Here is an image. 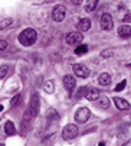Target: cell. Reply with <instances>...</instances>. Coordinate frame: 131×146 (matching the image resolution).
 Listing matches in <instances>:
<instances>
[{"instance_id": "4fadbf2b", "label": "cell", "mask_w": 131, "mask_h": 146, "mask_svg": "<svg viewBox=\"0 0 131 146\" xmlns=\"http://www.w3.org/2000/svg\"><path fill=\"white\" fill-rule=\"evenodd\" d=\"M78 28H79V31H81V32H86V31H90V28H91V20H90L88 17L81 19V20H79V23H78Z\"/></svg>"}, {"instance_id": "3957f363", "label": "cell", "mask_w": 131, "mask_h": 146, "mask_svg": "<svg viewBox=\"0 0 131 146\" xmlns=\"http://www.w3.org/2000/svg\"><path fill=\"white\" fill-rule=\"evenodd\" d=\"M90 117H91V111H90V109H86V107H81L75 113V121L79 123V124L81 123H86Z\"/></svg>"}, {"instance_id": "ba28073f", "label": "cell", "mask_w": 131, "mask_h": 146, "mask_svg": "<svg viewBox=\"0 0 131 146\" xmlns=\"http://www.w3.org/2000/svg\"><path fill=\"white\" fill-rule=\"evenodd\" d=\"M84 35H81L79 32H71L66 35V44L68 45H78L82 42Z\"/></svg>"}, {"instance_id": "cb8c5ba5", "label": "cell", "mask_w": 131, "mask_h": 146, "mask_svg": "<svg viewBox=\"0 0 131 146\" xmlns=\"http://www.w3.org/2000/svg\"><path fill=\"white\" fill-rule=\"evenodd\" d=\"M22 100V97H20V94H17V96H14L13 98H12V101H10V106L12 107H16L17 104H19V101Z\"/></svg>"}, {"instance_id": "484cf974", "label": "cell", "mask_w": 131, "mask_h": 146, "mask_svg": "<svg viewBox=\"0 0 131 146\" xmlns=\"http://www.w3.org/2000/svg\"><path fill=\"white\" fill-rule=\"evenodd\" d=\"M86 90H88V88H86V87H82V88L79 90V93L76 94V98H81L82 96H85V94H86Z\"/></svg>"}, {"instance_id": "9a60e30c", "label": "cell", "mask_w": 131, "mask_h": 146, "mask_svg": "<svg viewBox=\"0 0 131 146\" xmlns=\"http://www.w3.org/2000/svg\"><path fill=\"white\" fill-rule=\"evenodd\" d=\"M98 82L101 86H108L111 82V75L108 74V72H102L99 77H98Z\"/></svg>"}, {"instance_id": "ac0fdd59", "label": "cell", "mask_w": 131, "mask_h": 146, "mask_svg": "<svg viewBox=\"0 0 131 146\" xmlns=\"http://www.w3.org/2000/svg\"><path fill=\"white\" fill-rule=\"evenodd\" d=\"M43 90H45L46 93H53V90H55V86H53V81L52 80H49V81H46V84L43 86Z\"/></svg>"}, {"instance_id": "f546056e", "label": "cell", "mask_w": 131, "mask_h": 146, "mask_svg": "<svg viewBox=\"0 0 131 146\" xmlns=\"http://www.w3.org/2000/svg\"><path fill=\"white\" fill-rule=\"evenodd\" d=\"M127 67H130V68H131V62H130V64H128V65H127Z\"/></svg>"}, {"instance_id": "5b68a950", "label": "cell", "mask_w": 131, "mask_h": 146, "mask_svg": "<svg viewBox=\"0 0 131 146\" xmlns=\"http://www.w3.org/2000/svg\"><path fill=\"white\" fill-rule=\"evenodd\" d=\"M99 26L101 29L104 31H111L114 28V20H113V16L110 13H104L101 16V20H99Z\"/></svg>"}, {"instance_id": "2e32d148", "label": "cell", "mask_w": 131, "mask_h": 146, "mask_svg": "<svg viewBox=\"0 0 131 146\" xmlns=\"http://www.w3.org/2000/svg\"><path fill=\"white\" fill-rule=\"evenodd\" d=\"M5 132H6V135H9V136H13V135L16 133L14 124H13L12 121H6V124H5Z\"/></svg>"}, {"instance_id": "7c38bea8", "label": "cell", "mask_w": 131, "mask_h": 146, "mask_svg": "<svg viewBox=\"0 0 131 146\" xmlns=\"http://www.w3.org/2000/svg\"><path fill=\"white\" fill-rule=\"evenodd\" d=\"M99 97H101V94H99V91H98L97 88H88V90H86L85 98H88L90 101H95V100H98Z\"/></svg>"}, {"instance_id": "44dd1931", "label": "cell", "mask_w": 131, "mask_h": 146, "mask_svg": "<svg viewBox=\"0 0 131 146\" xmlns=\"http://www.w3.org/2000/svg\"><path fill=\"white\" fill-rule=\"evenodd\" d=\"M97 5H98V2H97V0H92V2H90L88 5L85 6V10H86V12H92V10L97 7Z\"/></svg>"}, {"instance_id": "ffe728a7", "label": "cell", "mask_w": 131, "mask_h": 146, "mask_svg": "<svg viewBox=\"0 0 131 146\" xmlns=\"http://www.w3.org/2000/svg\"><path fill=\"white\" fill-rule=\"evenodd\" d=\"M88 52V45H78L75 48V54L76 55H82V54H86Z\"/></svg>"}, {"instance_id": "8fae6325", "label": "cell", "mask_w": 131, "mask_h": 146, "mask_svg": "<svg viewBox=\"0 0 131 146\" xmlns=\"http://www.w3.org/2000/svg\"><path fill=\"white\" fill-rule=\"evenodd\" d=\"M113 101H114L115 107H117L118 110H128V109H130V103H128L127 100L121 98V97H114Z\"/></svg>"}, {"instance_id": "4dcf8cb0", "label": "cell", "mask_w": 131, "mask_h": 146, "mask_svg": "<svg viewBox=\"0 0 131 146\" xmlns=\"http://www.w3.org/2000/svg\"><path fill=\"white\" fill-rule=\"evenodd\" d=\"M0 146H5V145H3V143H0Z\"/></svg>"}, {"instance_id": "4316f807", "label": "cell", "mask_w": 131, "mask_h": 146, "mask_svg": "<svg viewBox=\"0 0 131 146\" xmlns=\"http://www.w3.org/2000/svg\"><path fill=\"white\" fill-rule=\"evenodd\" d=\"M6 48H7V42L3 39H0V51H5Z\"/></svg>"}, {"instance_id": "603a6c76", "label": "cell", "mask_w": 131, "mask_h": 146, "mask_svg": "<svg viewBox=\"0 0 131 146\" xmlns=\"http://www.w3.org/2000/svg\"><path fill=\"white\" fill-rule=\"evenodd\" d=\"M110 56H113V49H104L101 52V58H104V59L110 58Z\"/></svg>"}, {"instance_id": "277c9868", "label": "cell", "mask_w": 131, "mask_h": 146, "mask_svg": "<svg viewBox=\"0 0 131 146\" xmlns=\"http://www.w3.org/2000/svg\"><path fill=\"white\" fill-rule=\"evenodd\" d=\"M39 107H40V98H39V94L38 93H33L32 97H30V104H29V110L32 113V117L38 116L39 113Z\"/></svg>"}, {"instance_id": "7a4b0ae2", "label": "cell", "mask_w": 131, "mask_h": 146, "mask_svg": "<svg viewBox=\"0 0 131 146\" xmlns=\"http://www.w3.org/2000/svg\"><path fill=\"white\" fill-rule=\"evenodd\" d=\"M76 136H78V127L75 126V124H66V126L63 127L62 137L65 140H71V139H74Z\"/></svg>"}, {"instance_id": "8992f818", "label": "cell", "mask_w": 131, "mask_h": 146, "mask_svg": "<svg viewBox=\"0 0 131 146\" xmlns=\"http://www.w3.org/2000/svg\"><path fill=\"white\" fill-rule=\"evenodd\" d=\"M65 16H66V9H65V6L58 5V6L53 7V10H52V19L55 20V22H62V20L65 19Z\"/></svg>"}, {"instance_id": "d6986e66", "label": "cell", "mask_w": 131, "mask_h": 146, "mask_svg": "<svg viewBox=\"0 0 131 146\" xmlns=\"http://www.w3.org/2000/svg\"><path fill=\"white\" fill-rule=\"evenodd\" d=\"M99 104H101V107H102L104 110H107L108 107H110V100H108L105 96H101V97H99Z\"/></svg>"}, {"instance_id": "5bb4252c", "label": "cell", "mask_w": 131, "mask_h": 146, "mask_svg": "<svg viewBox=\"0 0 131 146\" xmlns=\"http://www.w3.org/2000/svg\"><path fill=\"white\" fill-rule=\"evenodd\" d=\"M118 35H120L121 38H130V36H131V26L122 25V26L118 29Z\"/></svg>"}, {"instance_id": "9c48e42d", "label": "cell", "mask_w": 131, "mask_h": 146, "mask_svg": "<svg viewBox=\"0 0 131 146\" xmlns=\"http://www.w3.org/2000/svg\"><path fill=\"white\" fill-rule=\"evenodd\" d=\"M30 120H32V113H30V110L28 109V110L25 111L23 120H22V133H23V135L28 132V129H29V126H30Z\"/></svg>"}, {"instance_id": "e0dca14e", "label": "cell", "mask_w": 131, "mask_h": 146, "mask_svg": "<svg viewBox=\"0 0 131 146\" xmlns=\"http://www.w3.org/2000/svg\"><path fill=\"white\" fill-rule=\"evenodd\" d=\"M46 119H48L49 121L59 120V114H58V111H56V110H53V109H49V110H48V113H46Z\"/></svg>"}, {"instance_id": "7402d4cb", "label": "cell", "mask_w": 131, "mask_h": 146, "mask_svg": "<svg viewBox=\"0 0 131 146\" xmlns=\"http://www.w3.org/2000/svg\"><path fill=\"white\" fill-rule=\"evenodd\" d=\"M7 72H9V67L7 65H2V67H0V80L5 78L7 75Z\"/></svg>"}, {"instance_id": "f1b7e54d", "label": "cell", "mask_w": 131, "mask_h": 146, "mask_svg": "<svg viewBox=\"0 0 131 146\" xmlns=\"http://www.w3.org/2000/svg\"><path fill=\"white\" fill-rule=\"evenodd\" d=\"M98 146H105V143H99V145H98Z\"/></svg>"}, {"instance_id": "30bf717a", "label": "cell", "mask_w": 131, "mask_h": 146, "mask_svg": "<svg viewBox=\"0 0 131 146\" xmlns=\"http://www.w3.org/2000/svg\"><path fill=\"white\" fill-rule=\"evenodd\" d=\"M63 86H65V88H66L69 93H72L75 86H76V81H75V78L72 75H65L63 77Z\"/></svg>"}, {"instance_id": "52a82bcc", "label": "cell", "mask_w": 131, "mask_h": 146, "mask_svg": "<svg viewBox=\"0 0 131 146\" xmlns=\"http://www.w3.org/2000/svg\"><path fill=\"white\" fill-rule=\"evenodd\" d=\"M72 70H74V74L78 77V78H86L90 75V70L86 65L84 64H74L72 65Z\"/></svg>"}, {"instance_id": "83f0119b", "label": "cell", "mask_w": 131, "mask_h": 146, "mask_svg": "<svg viewBox=\"0 0 131 146\" xmlns=\"http://www.w3.org/2000/svg\"><path fill=\"white\" fill-rule=\"evenodd\" d=\"M122 146H131V139H128V140H127V142H125Z\"/></svg>"}, {"instance_id": "d4e9b609", "label": "cell", "mask_w": 131, "mask_h": 146, "mask_svg": "<svg viewBox=\"0 0 131 146\" xmlns=\"http://www.w3.org/2000/svg\"><path fill=\"white\" fill-rule=\"evenodd\" d=\"M125 86H127V81H125V80L120 81L118 84L115 86V91H121V90H124V88H125Z\"/></svg>"}, {"instance_id": "6da1fadb", "label": "cell", "mask_w": 131, "mask_h": 146, "mask_svg": "<svg viewBox=\"0 0 131 146\" xmlns=\"http://www.w3.org/2000/svg\"><path fill=\"white\" fill-rule=\"evenodd\" d=\"M36 39H38V33L35 29L32 28H28L25 31H22L20 35H19V42L23 45V46H30L36 42Z\"/></svg>"}]
</instances>
